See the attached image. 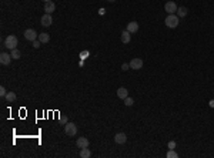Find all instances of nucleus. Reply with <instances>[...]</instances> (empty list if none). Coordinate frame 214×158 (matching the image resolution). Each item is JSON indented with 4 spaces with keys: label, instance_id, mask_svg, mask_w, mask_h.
Returning a JSON list of instances; mask_svg holds the SVG:
<instances>
[{
    "label": "nucleus",
    "instance_id": "obj_20",
    "mask_svg": "<svg viewBox=\"0 0 214 158\" xmlns=\"http://www.w3.org/2000/svg\"><path fill=\"white\" fill-rule=\"evenodd\" d=\"M166 155H167V158H177V157H178V154H177L174 150H169Z\"/></svg>",
    "mask_w": 214,
    "mask_h": 158
},
{
    "label": "nucleus",
    "instance_id": "obj_17",
    "mask_svg": "<svg viewBox=\"0 0 214 158\" xmlns=\"http://www.w3.org/2000/svg\"><path fill=\"white\" fill-rule=\"evenodd\" d=\"M90 157H91V151L89 150V147L81 148V151H80V158H90Z\"/></svg>",
    "mask_w": 214,
    "mask_h": 158
},
{
    "label": "nucleus",
    "instance_id": "obj_3",
    "mask_svg": "<svg viewBox=\"0 0 214 158\" xmlns=\"http://www.w3.org/2000/svg\"><path fill=\"white\" fill-rule=\"evenodd\" d=\"M64 132L69 137H74L77 134V125L73 123H66L64 124Z\"/></svg>",
    "mask_w": 214,
    "mask_h": 158
},
{
    "label": "nucleus",
    "instance_id": "obj_10",
    "mask_svg": "<svg viewBox=\"0 0 214 158\" xmlns=\"http://www.w3.org/2000/svg\"><path fill=\"white\" fill-rule=\"evenodd\" d=\"M56 10V4H54V1H44V12L46 13H50L52 14L53 12Z\"/></svg>",
    "mask_w": 214,
    "mask_h": 158
},
{
    "label": "nucleus",
    "instance_id": "obj_7",
    "mask_svg": "<svg viewBox=\"0 0 214 158\" xmlns=\"http://www.w3.org/2000/svg\"><path fill=\"white\" fill-rule=\"evenodd\" d=\"M41 26H44V27H50L52 26V23H53V17H52V14L50 13H46V14H43L41 16Z\"/></svg>",
    "mask_w": 214,
    "mask_h": 158
},
{
    "label": "nucleus",
    "instance_id": "obj_1",
    "mask_svg": "<svg viewBox=\"0 0 214 158\" xmlns=\"http://www.w3.org/2000/svg\"><path fill=\"white\" fill-rule=\"evenodd\" d=\"M17 44H19V40H17V37L14 34H9L6 37V40H4V47L9 49L10 51L14 50V49H17Z\"/></svg>",
    "mask_w": 214,
    "mask_h": 158
},
{
    "label": "nucleus",
    "instance_id": "obj_29",
    "mask_svg": "<svg viewBox=\"0 0 214 158\" xmlns=\"http://www.w3.org/2000/svg\"><path fill=\"white\" fill-rule=\"evenodd\" d=\"M104 12H106L104 9H100V10H98V13H100V14H104Z\"/></svg>",
    "mask_w": 214,
    "mask_h": 158
},
{
    "label": "nucleus",
    "instance_id": "obj_28",
    "mask_svg": "<svg viewBox=\"0 0 214 158\" xmlns=\"http://www.w3.org/2000/svg\"><path fill=\"white\" fill-rule=\"evenodd\" d=\"M208 105H210L211 108H214V100H210V103H208Z\"/></svg>",
    "mask_w": 214,
    "mask_h": 158
},
{
    "label": "nucleus",
    "instance_id": "obj_26",
    "mask_svg": "<svg viewBox=\"0 0 214 158\" xmlns=\"http://www.w3.org/2000/svg\"><path fill=\"white\" fill-rule=\"evenodd\" d=\"M175 148V141H169V150H174Z\"/></svg>",
    "mask_w": 214,
    "mask_h": 158
},
{
    "label": "nucleus",
    "instance_id": "obj_9",
    "mask_svg": "<svg viewBox=\"0 0 214 158\" xmlns=\"http://www.w3.org/2000/svg\"><path fill=\"white\" fill-rule=\"evenodd\" d=\"M114 141H116L117 144H124L127 141V135L124 132H117L116 135H114Z\"/></svg>",
    "mask_w": 214,
    "mask_h": 158
},
{
    "label": "nucleus",
    "instance_id": "obj_12",
    "mask_svg": "<svg viewBox=\"0 0 214 158\" xmlns=\"http://www.w3.org/2000/svg\"><path fill=\"white\" fill-rule=\"evenodd\" d=\"M76 145H77V148H86V147H89V140L86 137H80L76 141Z\"/></svg>",
    "mask_w": 214,
    "mask_h": 158
},
{
    "label": "nucleus",
    "instance_id": "obj_30",
    "mask_svg": "<svg viewBox=\"0 0 214 158\" xmlns=\"http://www.w3.org/2000/svg\"><path fill=\"white\" fill-rule=\"evenodd\" d=\"M109 1H110V3H114V1H116V0H109Z\"/></svg>",
    "mask_w": 214,
    "mask_h": 158
},
{
    "label": "nucleus",
    "instance_id": "obj_23",
    "mask_svg": "<svg viewBox=\"0 0 214 158\" xmlns=\"http://www.w3.org/2000/svg\"><path fill=\"white\" fill-rule=\"evenodd\" d=\"M40 46H41V43L39 41V39H37V40H34V41H33V47H34V49H39Z\"/></svg>",
    "mask_w": 214,
    "mask_h": 158
},
{
    "label": "nucleus",
    "instance_id": "obj_13",
    "mask_svg": "<svg viewBox=\"0 0 214 158\" xmlns=\"http://www.w3.org/2000/svg\"><path fill=\"white\" fill-rule=\"evenodd\" d=\"M117 97H118V98H121V100H124L126 97H129V91H127V88L120 87V88L117 90Z\"/></svg>",
    "mask_w": 214,
    "mask_h": 158
},
{
    "label": "nucleus",
    "instance_id": "obj_19",
    "mask_svg": "<svg viewBox=\"0 0 214 158\" xmlns=\"http://www.w3.org/2000/svg\"><path fill=\"white\" fill-rule=\"evenodd\" d=\"M12 59L13 60H19L20 57H21V53H20V50H17V49H14V50H12Z\"/></svg>",
    "mask_w": 214,
    "mask_h": 158
},
{
    "label": "nucleus",
    "instance_id": "obj_31",
    "mask_svg": "<svg viewBox=\"0 0 214 158\" xmlns=\"http://www.w3.org/2000/svg\"><path fill=\"white\" fill-rule=\"evenodd\" d=\"M44 1H50V0H44Z\"/></svg>",
    "mask_w": 214,
    "mask_h": 158
},
{
    "label": "nucleus",
    "instance_id": "obj_18",
    "mask_svg": "<svg viewBox=\"0 0 214 158\" xmlns=\"http://www.w3.org/2000/svg\"><path fill=\"white\" fill-rule=\"evenodd\" d=\"M4 98L7 100V103H13L14 100H16V93L7 91V94H6V97H4Z\"/></svg>",
    "mask_w": 214,
    "mask_h": 158
},
{
    "label": "nucleus",
    "instance_id": "obj_21",
    "mask_svg": "<svg viewBox=\"0 0 214 158\" xmlns=\"http://www.w3.org/2000/svg\"><path fill=\"white\" fill-rule=\"evenodd\" d=\"M124 104L127 105V107H131V105L134 104V100L131 98V97H126L124 98Z\"/></svg>",
    "mask_w": 214,
    "mask_h": 158
},
{
    "label": "nucleus",
    "instance_id": "obj_24",
    "mask_svg": "<svg viewBox=\"0 0 214 158\" xmlns=\"http://www.w3.org/2000/svg\"><path fill=\"white\" fill-rule=\"evenodd\" d=\"M60 123H61V124H66V123H69V118L64 117V115H60Z\"/></svg>",
    "mask_w": 214,
    "mask_h": 158
},
{
    "label": "nucleus",
    "instance_id": "obj_8",
    "mask_svg": "<svg viewBox=\"0 0 214 158\" xmlns=\"http://www.w3.org/2000/svg\"><path fill=\"white\" fill-rule=\"evenodd\" d=\"M12 54H9V53H1L0 54V63L3 64V66H9L10 63H12Z\"/></svg>",
    "mask_w": 214,
    "mask_h": 158
},
{
    "label": "nucleus",
    "instance_id": "obj_15",
    "mask_svg": "<svg viewBox=\"0 0 214 158\" xmlns=\"http://www.w3.org/2000/svg\"><path fill=\"white\" fill-rule=\"evenodd\" d=\"M187 13H188L187 7L181 6V7H178V9H177V16H178L180 19H181V17H186V16H187Z\"/></svg>",
    "mask_w": 214,
    "mask_h": 158
},
{
    "label": "nucleus",
    "instance_id": "obj_4",
    "mask_svg": "<svg viewBox=\"0 0 214 158\" xmlns=\"http://www.w3.org/2000/svg\"><path fill=\"white\" fill-rule=\"evenodd\" d=\"M24 39L29 40V41H34V40L39 39V34H37V32L34 29H27L24 32Z\"/></svg>",
    "mask_w": 214,
    "mask_h": 158
},
{
    "label": "nucleus",
    "instance_id": "obj_14",
    "mask_svg": "<svg viewBox=\"0 0 214 158\" xmlns=\"http://www.w3.org/2000/svg\"><path fill=\"white\" fill-rule=\"evenodd\" d=\"M121 41H123L124 44H127V43H130V40H131V33L130 32H127V30H124L123 33H121Z\"/></svg>",
    "mask_w": 214,
    "mask_h": 158
},
{
    "label": "nucleus",
    "instance_id": "obj_27",
    "mask_svg": "<svg viewBox=\"0 0 214 158\" xmlns=\"http://www.w3.org/2000/svg\"><path fill=\"white\" fill-rule=\"evenodd\" d=\"M87 54H89V51H83L81 54H80V56H81V59H86L84 56H87Z\"/></svg>",
    "mask_w": 214,
    "mask_h": 158
},
{
    "label": "nucleus",
    "instance_id": "obj_16",
    "mask_svg": "<svg viewBox=\"0 0 214 158\" xmlns=\"http://www.w3.org/2000/svg\"><path fill=\"white\" fill-rule=\"evenodd\" d=\"M39 41L43 44V43H49L50 41V36L49 33H40L39 34Z\"/></svg>",
    "mask_w": 214,
    "mask_h": 158
},
{
    "label": "nucleus",
    "instance_id": "obj_2",
    "mask_svg": "<svg viewBox=\"0 0 214 158\" xmlns=\"http://www.w3.org/2000/svg\"><path fill=\"white\" fill-rule=\"evenodd\" d=\"M178 21H180V17L175 16V14H167V17L164 20L166 26L169 27V29H175V27L178 26Z\"/></svg>",
    "mask_w": 214,
    "mask_h": 158
},
{
    "label": "nucleus",
    "instance_id": "obj_5",
    "mask_svg": "<svg viewBox=\"0 0 214 158\" xmlns=\"http://www.w3.org/2000/svg\"><path fill=\"white\" fill-rule=\"evenodd\" d=\"M177 4H175V1H167L166 4H164V10L167 12V14H174L177 12Z\"/></svg>",
    "mask_w": 214,
    "mask_h": 158
},
{
    "label": "nucleus",
    "instance_id": "obj_6",
    "mask_svg": "<svg viewBox=\"0 0 214 158\" xmlns=\"http://www.w3.org/2000/svg\"><path fill=\"white\" fill-rule=\"evenodd\" d=\"M130 68H133V70H140L143 67V60L138 59V57H134V59L130 60Z\"/></svg>",
    "mask_w": 214,
    "mask_h": 158
},
{
    "label": "nucleus",
    "instance_id": "obj_22",
    "mask_svg": "<svg viewBox=\"0 0 214 158\" xmlns=\"http://www.w3.org/2000/svg\"><path fill=\"white\" fill-rule=\"evenodd\" d=\"M6 94H7V90L1 86V87H0V96H1V97H6Z\"/></svg>",
    "mask_w": 214,
    "mask_h": 158
},
{
    "label": "nucleus",
    "instance_id": "obj_11",
    "mask_svg": "<svg viewBox=\"0 0 214 158\" xmlns=\"http://www.w3.org/2000/svg\"><path fill=\"white\" fill-rule=\"evenodd\" d=\"M127 32H130L131 34H134L138 32V23L137 21H130L129 24H127V29H126Z\"/></svg>",
    "mask_w": 214,
    "mask_h": 158
},
{
    "label": "nucleus",
    "instance_id": "obj_25",
    "mask_svg": "<svg viewBox=\"0 0 214 158\" xmlns=\"http://www.w3.org/2000/svg\"><path fill=\"white\" fill-rule=\"evenodd\" d=\"M129 68H130V64H129V63H123V64H121V70H123V71L129 70Z\"/></svg>",
    "mask_w": 214,
    "mask_h": 158
}]
</instances>
